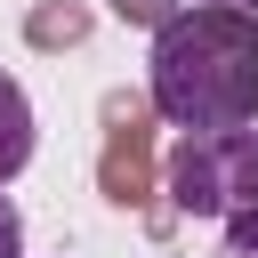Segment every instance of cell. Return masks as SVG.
<instances>
[{
	"label": "cell",
	"instance_id": "obj_2",
	"mask_svg": "<svg viewBox=\"0 0 258 258\" xmlns=\"http://www.w3.org/2000/svg\"><path fill=\"white\" fill-rule=\"evenodd\" d=\"M169 202L185 218H234L258 210V129H185L169 145Z\"/></svg>",
	"mask_w": 258,
	"mask_h": 258
},
{
	"label": "cell",
	"instance_id": "obj_5",
	"mask_svg": "<svg viewBox=\"0 0 258 258\" xmlns=\"http://www.w3.org/2000/svg\"><path fill=\"white\" fill-rule=\"evenodd\" d=\"M0 258H24V218H16L8 194H0Z\"/></svg>",
	"mask_w": 258,
	"mask_h": 258
},
{
	"label": "cell",
	"instance_id": "obj_6",
	"mask_svg": "<svg viewBox=\"0 0 258 258\" xmlns=\"http://www.w3.org/2000/svg\"><path fill=\"white\" fill-rule=\"evenodd\" d=\"M113 8H121V16H145V24H161V16H169V0H113Z\"/></svg>",
	"mask_w": 258,
	"mask_h": 258
},
{
	"label": "cell",
	"instance_id": "obj_1",
	"mask_svg": "<svg viewBox=\"0 0 258 258\" xmlns=\"http://www.w3.org/2000/svg\"><path fill=\"white\" fill-rule=\"evenodd\" d=\"M145 89H153V113L169 129H234V121H258V16L234 8V0L169 8L153 24Z\"/></svg>",
	"mask_w": 258,
	"mask_h": 258
},
{
	"label": "cell",
	"instance_id": "obj_7",
	"mask_svg": "<svg viewBox=\"0 0 258 258\" xmlns=\"http://www.w3.org/2000/svg\"><path fill=\"white\" fill-rule=\"evenodd\" d=\"M234 8H242V0H234Z\"/></svg>",
	"mask_w": 258,
	"mask_h": 258
},
{
	"label": "cell",
	"instance_id": "obj_3",
	"mask_svg": "<svg viewBox=\"0 0 258 258\" xmlns=\"http://www.w3.org/2000/svg\"><path fill=\"white\" fill-rule=\"evenodd\" d=\"M32 161V97L16 89V73H0V185L24 177Z\"/></svg>",
	"mask_w": 258,
	"mask_h": 258
},
{
	"label": "cell",
	"instance_id": "obj_4",
	"mask_svg": "<svg viewBox=\"0 0 258 258\" xmlns=\"http://www.w3.org/2000/svg\"><path fill=\"white\" fill-rule=\"evenodd\" d=\"M210 258H258V210H234L226 218V234H218V250Z\"/></svg>",
	"mask_w": 258,
	"mask_h": 258
}]
</instances>
